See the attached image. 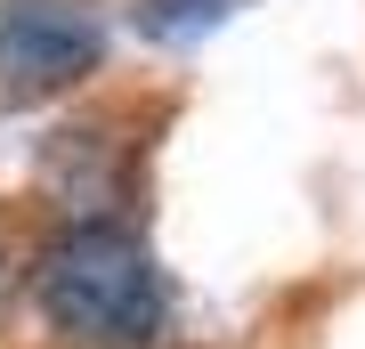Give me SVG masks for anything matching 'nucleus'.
Listing matches in <instances>:
<instances>
[{"instance_id": "f257e3e1", "label": "nucleus", "mask_w": 365, "mask_h": 349, "mask_svg": "<svg viewBox=\"0 0 365 349\" xmlns=\"http://www.w3.org/2000/svg\"><path fill=\"white\" fill-rule=\"evenodd\" d=\"M33 309L73 349H155L179 293L130 220H66L33 252Z\"/></svg>"}, {"instance_id": "7ed1b4c3", "label": "nucleus", "mask_w": 365, "mask_h": 349, "mask_svg": "<svg viewBox=\"0 0 365 349\" xmlns=\"http://www.w3.org/2000/svg\"><path fill=\"white\" fill-rule=\"evenodd\" d=\"M41 195L66 220H130L138 203V138L114 122H66L41 146Z\"/></svg>"}, {"instance_id": "f03ea898", "label": "nucleus", "mask_w": 365, "mask_h": 349, "mask_svg": "<svg viewBox=\"0 0 365 349\" xmlns=\"http://www.w3.org/2000/svg\"><path fill=\"white\" fill-rule=\"evenodd\" d=\"M106 65V25L90 0H0V106L66 98Z\"/></svg>"}, {"instance_id": "20e7f679", "label": "nucleus", "mask_w": 365, "mask_h": 349, "mask_svg": "<svg viewBox=\"0 0 365 349\" xmlns=\"http://www.w3.org/2000/svg\"><path fill=\"white\" fill-rule=\"evenodd\" d=\"M235 9H252V0H138V33L163 41V49H187V41L220 33Z\"/></svg>"}]
</instances>
